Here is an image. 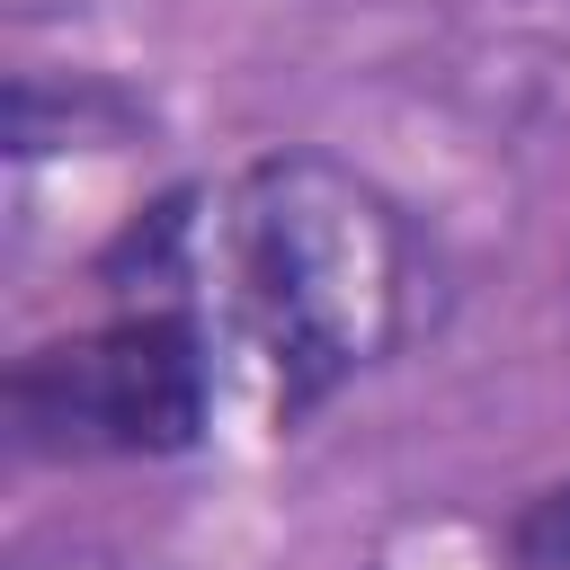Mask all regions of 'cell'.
Listing matches in <instances>:
<instances>
[{"mask_svg": "<svg viewBox=\"0 0 570 570\" xmlns=\"http://www.w3.org/2000/svg\"><path fill=\"white\" fill-rule=\"evenodd\" d=\"M223 267L285 428L347 392L419 321L410 223L321 151H267L240 169L223 214Z\"/></svg>", "mask_w": 570, "mask_h": 570, "instance_id": "6da1fadb", "label": "cell"}, {"mask_svg": "<svg viewBox=\"0 0 570 570\" xmlns=\"http://www.w3.org/2000/svg\"><path fill=\"white\" fill-rule=\"evenodd\" d=\"M214 419V347L187 303H125L98 330L45 338L0 383L18 463H169Z\"/></svg>", "mask_w": 570, "mask_h": 570, "instance_id": "7a4b0ae2", "label": "cell"}, {"mask_svg": "<svg viewBox=\"0 0 570 570\" xmlns=\"http://www.w3.org/2000/svg\"><path fill=\"white\" fill-rule=\"evenodd\" d=\"M196 205H205V187H160L151 205H134V223L98 249V285L142 294V303H178L187 249H196Z\"/></svg>", "mask_w": 570, "mask_h": 570, "instance_id": "3957f363", "label": "cell"}, {"mask_svg": "<svg viewBox=\"0 0 570 570\" xmlns=\"http://www.w3.org/2000/svg\"><path fill=\"white\" fill-rule=\"evenodd\" d=\"M116 125H125V98L98 80H45V71L9 80V151L18 160L71 151V134H116Z\"/></svg>", "mask_w": 570, "mask_h": 570, "instance_id": "277c9868", "label": "cell"}, {"mask_svg": "<svg viewBox=\"0 0 570 570\" xmlns=\"http://www.w3.org/2000/svg\"><path fill=\"white\" fill-rule=\"evenodd\" d=\"M508 570H570V481H543L508 517Z\"/></svg>", "mask_w": 570, "mask_h": 570, "instance_id": "5b68a950", "label": "cell"}]
</instances>
